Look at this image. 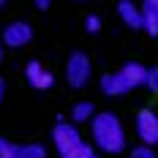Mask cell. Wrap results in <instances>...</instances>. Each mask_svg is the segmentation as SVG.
<instances>
[{"label":"cell","instance_id":"6da1fadb","mask_svg":"<svg viewBox=\"0 0 158 158\" xmlns=\"http://www.w3.org/2000/svg\"><path fill=\"white\" fill-rule=\"evenodd\" d=\"M90 131H93V144L101 150V153H123L126 147V131H123V123L117 114L112 112H101L90 120Z\"/></svg>","mask_w":158,"mask_h":158},{"label":"cell","instance_id":"3957f363","mask_svg":"<svg viewBox=\"0 0 158 158\" xmlns=\"http://www.w3.org/2000/svg\"><path fill=\"white\" fill-rule=\"evenodd\" d=\"M90 74H93V65L87 60V55L85 52H74L68 57V63H65V79H68V85L71 87H85L90 82Z\"/></svg>","mask_w":158,"mask_h":158},{"label":"cell","instance_id":"277c9868","mask_svg":"<svg viewBox=\"0 0 158 158\" xmlns=\"http://www.w3.org/2000/svg\"><path fill=\"white\" fill-rule=\"evenodd\" d=\"M136 134L144 144H150V147L158 144V114L153 109H142L136 114Z\"/></svg>","mask_w":158,"mask_h":158},{"label":"cell","instance_id":"2e32d148","mask_svg":"<svg viewBox=\"0 0 158 158\" xmlns=\"http://www.w3.org/2000/svg\"><path fill=\"white\" fill-rule=\"evenodd\" d=\"M85 30H87V33H98V30H101V16L90 14L87 19H85Z\"/></svg>","mask_w":158,"mask_h":158},{"label":"cell","instance_id":"ba28073f","mask_svg":"<svg viewBox=\"0 0 158 158\" xmlns=\"http://www.w3.org/2000/svg\"><path fill=\"white\" fill-rule=\"evenodd\" d=\"M101 90L106 95H123L131 90V85H128L126 79H123V74L117 71V74H104L101 77Z\"/></svg>","mask_w":158,"mask_h":158},{"label":"cell","instance_id":"4fadbf2b","mask_svg":"<svg viewBox=\"0 0 158 158\" xmlns=\"http://www.w3.org/2000/svg\"><path fill=\"white\" fill-rule=\"evenodd\" d=\"M0 158H19V144L0 136Z\"/></svg>","mask_w":158,"mask_h":158},{"label":"cell","instance_id":"52a82bcc","mask_svg":"<svg viewBox=\"0 0 158 158\" xmlns=\"http://www.w3.org/2000/svg\"><path fill=\"white\" fill-rule=\"evenodd\" d=\"M117 14H120V19L126 22L128 27H134V30H139V27H142L144 11L136 6V3H131V0H120V3H117Z\"/></svg>","mask_w":158,"mask_h":158},{"label":"cell","instance_id":"5bb4252c","mask_svg":"<svg viewBox=\"0 0 158 158\" xmlns=\"http://www.w3.org/2000/svg\"><path fill=\"white\" fill-rule=\"evenodd\" d=\"M144 87L150 93H158V65L156 68H147V77H144Z\"/></svg>","mask_w":158,"mask_h":158},{"label":"cell","instance_id":"7402d4cb","mask_svg":"<svg viewBox=\"0 0 158 158\" xmlns=\"http://www.w3.org/2000/svg\"><path fill=\"white\" fill-rule=\"evenodd\" d=\"M93 158H101V156H93Z\"/></svg>","mask_w":158,"mask_h":158},{"label":"cell","instance_id":"7a4b0ae2","mask_svg":"<svg viewBox=\"0 0 158 158\" xmlns=\"http://www.w3.org/2000/svg\"><path fill=\"white\" fill-rule=\"evenodd\" d=\"M52 139H55V147L60 158H93V147L95 144H87L82 136H79L77 126L71 123H57L55 131H52Z\"/></svg>","mask_w":158,"mask_h":158},{"label":"cell","instance_id":"e0dca14e","mask_svg":"<svg viewBox=\"0 0 158 158\" xmlns=\"http://www.w3.org/2000/svg\"><path fill=\"white\" fill-rule=\"evenodd\" d=\"M33 3H35V8H38V11H47L49 6H52V0H33Z\"/></svg>","mask_w":158,"mask_h":158},{"label":"cell","instance_id":"d6986e66","mask_svg":"<svg viewBox=\"0 0 158 158\" xmlns=\"http://www.w3.org/2000/svg\"><path fill=\"white\" fill-rule=\"evenodd\" d=\"M3 98H6V79L0 77V104H3Z\"/></svg>","mask_w":158,"mask_h":158},{"label":"cell","instance_id":"7c38bea8","mask_svg":"<svg viewBox=\"0 0 158 158\" xmlns=\"http://www.w3.org/2000/svg\"><path fill=\"white\" fill-rule=\"evenodd\" d=\"M19 158H47V147H41V144H19Z\"/></svg>","mask_w":158,"mask_h":158},{"label":"cell","instance_id":"ffe728a7","mask_svg":"<svg viewBox=\"0 0 158 158\" xmlns=\"http://www.w3.org/2000/svg\"><path fill=\"white\" fill-rule=\"evenodd\" d=\"M3 47H6V44H0V63H3Z\"/></svg>","mask_w":158,"mask_h":158},{"label":"cell","instance_id":"8fae6325","mask_svg":"<svg viewBox=\"0 0 158 158\" xmlns=\"http://www.w3.org/2000/svg\"><path fill=\"white\" fill-rule=\"evenodd\" d=\"M144 16H142V30L147 33V35H153L156 38L158 35V11H147V8H142Z\"/></svg>","mask_w":158,"mask_h":158},{"label":"cell","instance_id":"44dd1931","mask_svg":"<svg viewBox=\"0 0 158 158\" xmlns=\"http://www.w3.org/2000/svg\"><path fill=\"white\" fill-rule=\"evenodd\" d=\"M6 3H8V0H0V6H6Z\"/></svg>","mask_w":158,"mask_h":158},{"label":"cell","instance_id":"5b68a950","mask_svg":"<svg viewBox=\"0 0 158 158\" xmlns=\"http://www.w3.org/2000/svg\"><path fill=\"white\" fill-rule=\"evenodd\" d=\"M33 38V27L27 22H11V25H6V30H3V44L6 47H25V44H30Z\"/></svg>","mask_w":158,"mask_h":158},{"label":"cell","instance_id":"9a60e30c","mask_svg":"<svg viewBox=\"0 0 158 158\" xmlns=\"http://www.w3.org/2000/svg\"><path fill=\"white\" fill-rule=\"evenodd\" d=\"M131 158H156V150L150 147V144H139V147H134L131 150Z\"/></svg>","mask_w":158,"mask_h":158},{"label":"cell","instance_id":"9c48e42d","mask_svg":"<svg viewBox=\"0 0 158 158\" xmlns=\"http://www.w3.org/2000/svg\"><path fill=\"white\" fill-rule=\"evenodd\" d=\"M120 74H123V79H126L128 85H131V90H134V87L144 85V77H147V68H144L142 63H126L123 68H120Z\"/></svg>","mask_w":158,"mask_h":158},{"label":"cell","instance_id":"8992f818","mask_svg":"<svg viewBox=\"0 0 158 158\" xmlns=\"http://www.w3.org/2000/svg\"><path fill=\"white\" fill-rule=\"evenodd\" d=\"M25 77H27V82H30L35 90H49V87L55 85L52 71H49V68H44L38 60H30V63H27V68H25Z\"/></svg>","mask_w":158,"mask_h":158},{"label":"cell","instance_id":"ac0fdd59","mask_svg":"<svg viewBox=\"0 0 158 158\" xmlns=\"http://www.w3.org/2000/svg\"><path fill=\"white\" fill-rule=\"evenodd\" d=\"M142 8H147V11H158V0H144Z\"/></svg>","mask_w":158,"mask_h":158},{"label":"cell","instance_id":"30bf717a","mask_svg":"<svg viewBox=\"0 0 158 158\" xmlns=\"http://www.w3.org/2000/svg\"><path fill=\"white\" fill-rule=\"evenodd\" d=\"M71 117H74V123H90L95 117V106L90 101H79L77 106L71 109Z\"/></svg>","mask_w":158,"mask_h":158}]
</instances>
